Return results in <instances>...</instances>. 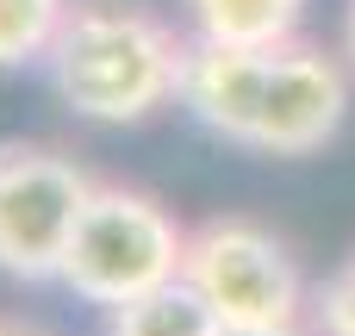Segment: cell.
<instances>
[{"label":"cell","mask_w":355,"mask_h":336,"mask_svg":"<svg viewBox=\"0 0 355 336\" xmlns=\"http://www.w3.org/2000/svg\"><path fill=\"white\" fill-rule=\"evenodd\" d=\"M181 106L225 143L262 156H312L349 118V69L318 44H193Z\"/></svg>","instance_id":"1"},{"label":"cell","mask_w":355,"mask_h":336,"mask_svg":"<svg viewBox=\"0 0 355 336\" xmlns=\"http://www.w3.org/2000/svg\"><path fill=\"white\" fill-rule=\"evenodd\" d=\"M187 50L168 19L144 6H75L50 44V81L75 118L144 125L181 100Z\"/></svg>","instance_id":"2"},{"label":"cell","mask_w":355,"mask_h":336,"mask_svg":"<svg viewBox=\"0 0 355 336\" xmlns=\"http://www.w3.org/2000/svg\"><path fill=\"white\" fill-rule=\"evenodd\" d=\"M181 262H187V231L175 224V212L137 187H100L94 181V200L69 237V256H62V287L87 306H125V299H144L168 281H181Z\"/></svg>","instance_id":"3"},{"label":"cell","mask_w":355,"mask_h":336,"mask_svg":"<svg viewBox=\"0 0 355 336\" xmlns=\"http://www.w3.org/2000/svg\"><path fill=\"white\" fill-rule=\"evenodd\" d=\"M181 274L193 281V293L218 312L225 330H262V324H300L306 318V274L293 262V249L256 224V218H206L200 231H187V262Z\"/></svg>","instance_id":"4"},{"label":"cell","mask_w":355,"mask_h":336,"mask_svg":"<svg viewBox=\"0 0 355 336\" xmlns=\"http://www.w3.org/2000/svg\"><path fill=\"white\" fill-rule=\"evenodd\" d=\"M94 175L50 143H0V274L56 281Z\"/></svg>","instance_id":"5"},{"label":"cell","mask_w":355,"mask_h":336,"mask_svg":"<svg viewBox=\"0 0 355 336\" xmlns=\"http://www.w3.org/2000/svg\"><path fill=\"white\" fill-rule=\"evenodd\" d=\"M193 44H237V50H262V44H287L306 25L312 0H181Z\"/></svg>","instance_id":"6"},{"label":"cell","mask_w":355,"mask_h":336,"mask_svg":"<svg viewBox=\"0 0 355 336\" xmlns=\"http://www.w3.org/2000/svg\"><path fill=\"white\" fill-rule=\"evenodd\" d=\"M106 336H225V324H218V312L193 293V281L181 274V281L144 293V299L112 306Z\"/></svg>","instance_id":"7"},{"label":"cell","mask_w":355,"mask_h":336,"mask_svg":"<svg viewBox=\"0 0 355 336\" xmlns=\"http://www.w3.org/2000/svg\"><path fill=\"white\" fill-rule=\"evenodd\" d=\"M75 0H0V69L44 62Z\"/></svg>","instance_id":"8"},{"label":"cell","mask_w":355,"mask_h":336,"mask_svg":"<svg viewBox=\"0 0 355 336\" xmlns=\"http://www.w3.org/2000/svg\"><path fill=\"white\" fill-rule=\"evenodd\" d=\"M306 312H312V336H355V256L318 287Z\"/></svg>","instance_id":"9"},{"label":"cell","mask_w":355,"mask_h":336,"mask_svg":"<svg viewBox=\"0 0 355 336\" xmlns=\"http://www.w3.org/2000/svg\"><path fill=\"white\" fill-rule=\"evenodd\" d=\"M225 336H312V330H300V324H262V330H225Z\"/></svg>","instance_id":"10"},{"label":"cell","mask_w":355,"mask_h":336,"mask_svg":"<svg viewBox=\"0 0 355 336\" xmlns=\"http://www.w3.org/2000/svg\"><path fill=\"white\" fill-rule=\"evenodd\" d=\"M343 56H349V75H355V6H349V19H343Z\"/></svg>","instance_id":"11"},{"label":"cell","mask_w":355,"mask_h":336,"mask_svg":"<svg viewBox=\"0 0 355 336\" xmlns=\"http://www.w3.org/2000/svg\"><path fill=\"white\" fill-rule=\"evenodd\" d=\"M0 336H44V330H25V324H0Z\"/></svg>","instance_id":"12"}]
</instances>
